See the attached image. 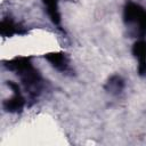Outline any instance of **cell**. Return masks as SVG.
I'll use <instances>...</instances> for the list:
<instances>
[{"label": "cell", "mask_w": 146, "mask_h": 146, "mask_svg": "<svg viewBox=\"0 0 146 146\" xmlns=\"http://www.w3.org/2000/svg\"><path fill=\"white\" fill-rule=\"evenodd\" d=\"M132 52L136 58L139 60L138 65V72L141 76L146 75V41L145 40H138L135 42L132 47Z\"/></svg>", "instance_id": "cell-3"}, {"label": "cell", "mask_w": 146, "mask_h": 146, "mask_svg": "<svg viewBox=\"0 0 146 146\" xmlns=\"http://www.w3.org/2000/svg\"><path fill=\"white\" fill-rule=\"evenodd\" d=\"M122 88H123V80H122L120 76H117V75L112 76V78L108 80L107 84H106V89H107L108 91H112V92L121 91Z\"/></svg>", "instance_id": "cell-8"}, {"label": "cell", "mask_w": 146, "mask_h": 146, "mask_svg": "<svg viewBox=\"0 0 146 146\" xmlns=\"http://www.w3.org/2000/svg\"><path fill=\"white\" fill-rule=\"evenodd\" d=\"M44 6L47 7L48 15L51 19V22L55 25L60 24V14L58 10V0H42Z\"/></svg>", "instance_id": "cell-7"}, {"label": "cell", "mask_w": 146, "mask_h": 146, "mask_svg": "<svg viewBox=\"0 0 146 146\" xmlns=\"http://www.w3.org/2000/svg\"><path fill=\"white\" fill-rule=\"evenodd\" d=\"M24 105H25V99L22 96V94L15 92V95L11 98L7 99L3 103V108L10 113H17V112H21L23 110Z\"/></svg>", "instance_id": "cell-5"}, {"label": "cell", "mask_w": 146, "mask_h": 146, "mask_svg": "<svg viewBox=\"0 0 146 146\" xmlns=\"http://www.w3.org/2000/svg\"><path fill=\"white\" fill-rule=\"evenodd\" d=\"M123 18L125 24H132L137 26L138 34H146V10L135 2H128L124 7Z\"/></svg>", "instance_id": "cell-2"}, {"label": "cell", "mask_w": 146, "mask_h": 146, "mask_svg": "<svg viewBox=\"0 0 146 146\" xmlns=\"http://www.w3.org/2000/svg\"><path fill=\"white\" fill-rule=\"evenodd\" d=\"M6 66L17 73L27 91H30L32 95L38 94L41 87V76L39 72L33 67L30 58L17 57L6 62Z\"/></svg>", "instance_id": "cell-1"}, {"label": "cell", "mask_w": 146, "mask_h": 146, "mask_svg": "<svg viewBox=\"0 0 146 146\" xmlns=\"http://www.w3.org/2000/svg\"><path fill=\"white\" fill-rule=\"evenodd\" d=\"M44 57L58 71H66L68 67V59L63 52H50L44 55Z\"/></svg>", "instance_id": "cell-4"}, {"label": "cell", "mask_w": 146, "mask_h": 146, "mask_svg": "<svg viewBox=\"0 0 146 146\" xmlns=\"http://www.w3.org/2000/svg\"><path fill=\"white\" fill-rule=\"evenodd\" d=\"M25 31L22 30V27L17 24H15L11 19L9 18H6V19H2L1 23H0V34L2 36H11L16 33L18 34H22L24 33Z\"/></svg>", "instance_id": "cell-6"}]
</instances>
